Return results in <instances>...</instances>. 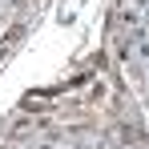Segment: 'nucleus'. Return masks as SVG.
Listing matches in <instances>:
<instances>
[{"label": "nucleus", "instance_id": "f03ea898", "mask_svg": "<svg viewBox=\"0 0 149 149\" xmlns=\"http://www.w3.org/2000/svg\"><path fill=\"white\" fill-rule=\"evenodd\" d=\"M40 149H52V145H40Z\"/></svg>", "mask_w": 149, "mask_h": 149}, {"label": "nucleus", "instance_id": "f257e3e1", "mask_svg": "<svg viewBox=\"0 0 149 149\" xmlns=\"http://www.w3.org/2000/svg\"><path fill=\"white\" fill-rule=\"evenodd\" d=\"M145 12H149V0H125V20H129L133 28L145 20Z\"/></svg>", "mask_w": 149, "mask_h": 149}]
</instances>
